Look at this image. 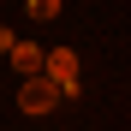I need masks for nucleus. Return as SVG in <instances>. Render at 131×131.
<instances>
[{
  "label": "nucleus",
  "mask_w": 131,
  "mask_h": 131,
  "mask_svg": "<svg viewBox=\"0 0 131 131\" xmlns=\"http://www.w3.org/2000/svg\"><path fill=\"white\" fill-rule=\"evenodd\" d=\"M42 78H48V83H54L66 101H78V90H83V78H78V54H72V48L42 54Z\"/></svg>",
  "instance_id": "f257e3e1"
},
{
  "label": "nucleus",
  "mask_w": 131,
  "mask_h": 131,
  "mask_svg": "<svg viewBox=\"0 0 131 131\" xmlns=\"http://www.w3.org/2000/svg\"><path fill=\"white\" fill-rule=\"evenodd\" d=\"M60 101H66V95H60V90H54V83L42 78V72H30V78H18V107H24L30 119H42V113H54Z\"/></svg>",
  "instance_id": "f03ea898"
},
{
  "label": "nucleus",
  "mask_w": 131,
  "mask_h": 131,
  "mask_svg": "<svg viewBox=\"0 0 131 131\" xmlns=\"http://www.w3.org/2000/svg\"><path fill=\"white\" fill-rule=\"evenodd\" d=\"M6 60H12V72H18V78L42 72V48H36V42H12V48H6Z\"/></svg>",
  "instance_id": "7ed1b4c3"
},
{
  "label": "nucleus",
  "mask_w": 131,
  "mask_h": 131,
  "mask_svg": "<svg viewBox=\"0 0 131 131\" xmlns=\"http://www.w3.org/2000/svg\"><path fill=\"white\" fill-rule=\"evenodd\" d=\"M30 18H36V24H54V18H60V0H30Z\"/></svg>",
  "instance_id": "20e7f679"
},
{
  "label": "nucleus",
  "mask_w": 131,
  "mask_h": 131,
  "mask_svg": "<svg viewBox=\"0 0 131 131\" xmlns=\"http://www.w3.org/2000/svg\"><path fill=\"white\" fill-rule=\"evenodd\" d=\"M12 42H18V36H12V30H6V24H0V54H6V48H12Z\"/></svg>",
  "instance_id": "39448f33"
}]
</instances>
